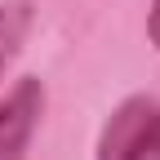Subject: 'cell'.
Listing matches in <instances>:
<instances>
[{
    "instance_id": "6da1fadb",
    "label": "cell",
    "mask_w": 160,
    "mask_h": 160,
    "mask_svg": "<svg viewBox=\"0 0 160 160\" xmlns=\"http://www.w3.org/2000/svg\"><path fill=\"white\" fill-rule=\"evenodd\" d=\"M93 160H160V93H129L107 111Z\"/></svg>"
},
{
    "instance_id": "3957f363",
    "label": "cell",
    "mask_w": 160,
    "mask_h": 160,
    "mask_svg": "<svg viewBox=\"0 0 160 160\" xmlns=\"http://www.w3.org/2000/svg\"><path fill=\"white\" fill-rule=\"evenodd\" d=\"M27 31H31V5L27 0H5L0 5V76L9 71L13 53L22 49Z\"/></svg>"
},
{
    "instance_id": "7a4b0ae2",
    "label": "cell",
    "mask_w": 160,
    "mask_h": 160,
    "mask_svg": "<svg viewBox=\"0 0 160 160\" xmlns=\"http://www.w3.org/2000/svg\"><path fill=\"white\" fill-rule=\"evenodd\" d=\"M49 89L40 76H18L0 93V160H27L31 138L45 120Z\"/></svg>"
},
{
    "instance_id": "277c9868",
    "label": "cell",
    "mask_w": 160,
    "mask_h": 160,
    "mask_svg": "<svg viewBox=\"0 0 160 160\" xmlns=\"http://www.w3.org/2000/svg\"><path fill=\"white\" fill-rule=\"evenodd\" d=\"M147 40H151L156 53H160V0H151V5H147Z\"/></svg>"
}]
</instances>
